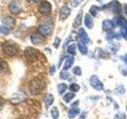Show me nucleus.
Segmentation results:
<instances>
[{
    "instance_id": "18",
    "label": "nucleus",
    "mask_w": 127,
    "mask_h": 119,
    "mask_svg": "<svg viewBox=\"0 0 127 119\" xmlns=\"http://www.w3.org/2000/svg\"><path fill=\"white\" fill-rule=\"evenodd\" d=\"M77 47H78L79 52H80L82 55H86V54H87V48H86V46H85V44H84L83 42H78Z\"/></svg>"
},
{
    "instance_id": "30",
    "label": "nucleus",
    "mask_w": 127,
    "mask_h": 119,
    "mask_svg": "<svg viewBox=\"0 0 127 119\" xmlns=\"http://www.w3.org/2000/svg\"><path fill=\"white\" fill-rule=\"evenodd\" d=\"M72 71H73V73H74L75 75H81V69H80L79 66H75V67H73Z\"/></svg>"
},
{
    "instance_id": "16",
    "label": "nucleus",
    "mask_w": 127,
    "mask_h": 119,
    "mask_svg": "<svg viewBox=\"0 0 127 119\" xmlns=\"http://www.w3.org/2000/svg\"><path fill=\"white\" fill-rule=\"evenodd\" d=\"M44 100H45V103H46V107L49 108V107L53 104V102H54V96L49 93V94H47V95L45 96Z\"/></svg>"
},
{
    "instance_id": "12",
    "label": "nucleus",
    "mask_w": 127,
    "mask_h": 119,
    "mask_svg": "<svg viewBox=\"0 0 127 119\" xmlns=\"http://www.w3.org/2000/svg\"><path fill=\"white\" fill-rule=\"evenodd\" d=\"M113 27H114V24H113V22L110 21V20H104V21L102 22V29H103L104 31L109 32V31H111V30L113 29Z\"/></svg>"
},
{
    "instance_id": "42",
    "label": "nucleus",
    "mask_w": 127,
    "mask_h": 119,
    "mask_svg": "<svg viewBox=\"0 0 127 119\" xmlns=\"http://www.w3.org/2000/svg\"><path fill=\"white\" fill-rule=\"evenodd\" d=\"M126 109H127V107H126Z\"/></svg>"
},
{
    "instance_id": "29",
    "label": "nucleus",
    "mask_w": 127,
    "mask_h": 119,
    "mask_svg": "<svg viewBox=\"0 0 127 119\" xmlns=\"http://www.w3.org/2000/svg\"><path fill=\"white\" fill-rule=\"evenodd\" d=\"M0 32L4 35H8L9 34V29L3 25V26H0Z\"/></svg>"
},
{
    "instance_id": "11",
    "label": "nucleus",
    "mask_w": 127,
    "mask_h": 119,
    "mask_svg": "<svg viewBox=\"0 0 127 119\" xmlns=\"http://www.w3.org/2000/svg\"><path fill=\"white\" fill-rule=\"evenodd\" d=\"M70 14V9L67 6H64L61 11H60V18L62 20H64L65 18H67V16Z\"/></svg>"
},
{
    "instance_id": "24",
    "label": "nucleus",
    "mask_w": 127,
    "mask_h": 119,
    "mask_svg": "<svg viewBox=\"0 0 127 119\" xmlns=\"http://www.w3.org/2000/svg\"><path fill=\"white\" fill-rule=\"evenodd\" d=\"M98 11H99V8H98L97 6H91L90 9H89V13H90L92 16H96L97 13H98Z\"/></svg>"
},
{
    "instance_id": "23",
    "label": "nucleus",
    "mask_w": 127,
    "mask_h": 119,
    "mask_svg": "<svg viewBox=\"0 0 127 119\" xmlns=\"http://www.w3.org/2000/svg\"><path fill=\"white\" fill-rule=\"evenodd\" d=\"M73 97H74V94H73L72 92H69V93H66L65 95H64V100L65 102H67V103H68V102H69Z\"/></svg>"
},
{
    "instance_id": "14",
    "label": "nucleus",
    "mask_w": 127,
    "mask_h": 119,
    "mask_svg": "<svg viewBox=\"0 0 127 119\" xmlns=\"http://www.w3.org/2000/svg\"><path fill=\"white\" fill-rule=\"evenodd\" d=\"M3 24L5 27H7L8 29L9 28H13L14 25H15V20L11 17H6L4 20H3Z\"/></svg>"
},
{
    "instance_id": "4",
    "label": "nucleus",
    "mask_w": 127,
    "mask_h": 119,
    "mask_svg": "<svg viewBox=\"0 0 127 119\" xmlns=\"http://www.w3.org/2000/svg\"><path fill=\"white\" fill-rule=\"evenodd\" d=\"M89 82H90L91 86H92L94 89H96V90H103V84H102V82L98 79V77H97L96 75H92V76L90 77V79H89Z\"/></svg>"
},
{
    "instance_id": "7",
    "label": "nucleus",
    "mask_w": 127,
    "mask_h": 119,
    "mask_svg": "<svg viewBox=\"0 0 127 119\" xmlns=\"http://www.w3.org/2000/svg\"><path fill=\"white\" fill-rule=\"evenodd\" d=\"M37 55H38V53L34 48H30L29 47V48H27L25 50V57L29 60H34L37 58Z\"/></svg>"
},
{
    "instance_id": "5",
    "label": "nucleus",
    "mask_w": 127,
    "mask_h": 119,
    "mask_svg": "<svg viewBox=\"0 0 127 119\" xmlns=\"http://www.w3.org/2000/svg\"><path fill=\"white\" fill-rule=\"evenodd\" d=\"M9 11L12 13V14H19L21 12V6L19 4L18 1H12L10 4H9Z\"/></svg>"
},
{
    "instance_id": "27",
    "label": "nucleus",
    "mask_w": 127,
    "mask_h": 119,
    "mask_svg": "<svg viewBox=\"0 0 127 119\" xmlns=\"http://www.w3.org/2000/svg\"><path fill=\"white\" fill-rule=\"evenodd\" d=\"M7 68H8V67H7L6 62H5L4 60H0V72H2V71H6Z\"/></svg>"
},
{
    "instance_id": "19",
    "label": "nucleus",
    "mask_w": 127,
    "mask_h": 119,
    "mask_svg": "<svg viewBox=\"0 0 127 119\" xmlns=\"http://www.w3.org/2000/svg\"><path fill=\"white\" fill-rule=\"evenodd\" d=\"M72 63H73V58H72V57H70V58L66 59V60H65V61H64V70L68 69L69 67H71Z\"/></svg>"
},
{
    "instance_id": "2",
    "label": "nucleus",
    "mask_w": 127,
    "mask_h": 119,
    "mask_svg": "<svg viewBox=\"0 0 127 119\" xmlns=\"http://www.w3.org/2000/svg\"><path fill=\"white\" fill-rule=\"evenodd\" d=\"M39 11H40L43 15L47 16V15H49V14L51 13V11H52V6H51V4H50L48 1H42L41 4L39 5Z\"/></svg>"
},
{
    "instance_id": "35",
    "label": "nucleus",
    "mask_w": 127,
    "mask_h": 119,
    "mask_svg": "<svg viewBox=\"0 0 127 119\" xmlns=\"http://www.w3.org/2000/svg\"><path fill=\"white\" fill-rule=\"evenodd\" d=\"M119 68H120V70H121V73H122L123 75H127V69H123V68H121V66H120Z\"/></svg>"
},
{
    "instance_id": "41",
    "label": "nucleus",
    "mask_w": 127,
    "mask_h": 119,
    "mask_svg": "<svg viewBox=\"0 0 127 119\" xmlns=\"http://www.w3.org/2000/svg\"><path fill=\"white\" fill-rule=\"evenodd\" d=\"M97 1H102V0H97Z\"/></svg>"
},
{
    "instance_id": "31",
    "label": "nucleus",
    "mask_w": 127,
    "mask_h": 119,
    "mask_svg": "<svg viewBox=\"0 0 127 119\" xmlns=\"http://www.w3.org/2000/svg\"><path fill=\"white\" fill-rule=\"evenodd\" d=\"M121 34H122V36L127 40V27L121 29Z\"/></svg>"
},
{
    "instance_id": "8",
    "label": "nucleus",
    "mask_w": 127,
    "mask_h": 119,
    "mask_svg": "<svg viewBox=\"0 0 127 119\" xmlns=\"http://www.w3.org/2000/svg\"><path fill=\"white\" fill-rule=\"evenodd\" d=\"M43 41H44V36L41 35L39 32H38V33H34V34H32V36H31V42H32L34 45L42 44Z\"/></svg>"
},
{
    "instance_id": "26",
    "label": "nucleus",
    "mask_w": 127,
    "mask_h": 119,
    "mask_svg": "<svg viewBox=\"0 0 127 119\" xmlns=\"http://www.w3.org/2000/svg\"><path fill=\"white\" fill-rule=\"evenodd\" d=\"M69 90L70 91H72V92H76V91H78L79 90V85L78 84H76V83H72V84H70L69 85Z\"/></svg>"
},
{
    "instance_id": "33",
    "label": "nucleus",
    "mask_w": 127,
    "mask_h": 119,
    "mask_svg": "<svg viewBox=\"0 0 127 119\" xmlns=\"http://www.w3.org/2000/svg\"><path fill=\"white\" fill-rule=\"evenodd\" d=\"M114 119H125V115L123 114V113H120V114H117L115 117H114Z\"/></svg>"
},
{
    "instance_id": "40",
    "label": "nucleus",
    "mask_w": 127,
    "mask_h": 119,
    "mask_svg": "<svg viewBox=\"0 0 127 119\" xmlns=\"http://www.w3.org/2000/svg\"><path fill=\"white\" fill-rule=\"evenodd\" d=\"M124 10H125V13H126V15H127V5H125V8H124Z\"/></svg>"
},
{
    "instance_id": "38",
    "label": "nucleus",
    "mask_w": 127,
    "mask_h": 119,
    "mask_svg": "<svg viewBox=\"0 0 127 119\" xmlns=\"http://www.w3.org/2000/svg\"><path fill=\"white\" fill-rule=\"evenodd\" d=\"M50 72H51L52 74L55 72V66H52V67H51V71H50Z\"/></svg>"
},
{
    "instance_id": "36",
    "label": "nucleus",
    "mask_w": 127,
    "mask_h": 119,
    "mask_svg": "<svg viewBox=\"0 0 127 119\" xmlns=\"http://www.w3.org/2000/svg\"><path fill=\"white\" fill-rule=\"evenodd\" d=\"M122 60H123V61L127 64V54H126V55H124V56L122 57Z\"/></svg>"
},
{
    "instance_id": "15",
    "label": "nucleus",
    "mask_w": 127,
    "mask_h": 119,
    "mask_svg": "<svg viewBox=\"0 0 127 119\" xmlns=\"http://www.w3.org/2000/svg\"><path fill=\"white\" fill-rule=\"evenodd\" d=\"M84 24H85V26H86L88 29H91V28H92V26H93V21H92V18H91V16H90L89 14H86V15L84 16Z\"/></svg>"
},
{
    "instance_id": "1",
    "label": "nucleus",
    "mask_w": 127,
    "mask_h": 119,
    "mask_svg": "<svg viewBox=\"0 0 127 119\" xmlns=\"http://www.w3.org/2000/svg\"><path fill=\"white\" fill-rule=\"evenodd\" d=\"M45 87V81L41 78H35L32 80L31 84H30V90L32 92V94L36 95L38 93H40Z\"/></svg>"
},
{
    "instance_id": "17",
    "label": "nucleus",
    "mask_w": 127,
    "mask_h": 119,
    "mask_svg": "<svg viewBox=\"0 0 127 119\" xmlns=\"http://www.w3.org/2000/svg\"><path fill=\"white\" fill-rule=\"evenodd\" d=\"M79 112H80V110H79L77 107H71L70 110L68 111V117H69V118H73V117H75L76 115H78Z\"/></svg>"
},
{
    "instance_id": "34",
    "label": "nucleus",
    "mask_w": 127,
    "mask_h": 119,
    "mask_svg": "<svg viewBox=\"0 0 127 119\" xmlns=\"http://www.w3.org/2000/svg\"><path fill=\"white\" fill-rule=\"evenodd\" d=\"M60 39L59 38H56L55 39V43H54V46H55V48H58L59 47V44H60Z\"/></svg>"
},
{
    "instance_id": "32",
    "label": "nucleus",
    "mask_w": 127,
    "mask_h": 119,
    "mask_svg": "<svg viewBox=\"0 0 127 119\" xmlns=\"http://www.w3.org/2000/svg\"><path fill=\"white\" fill-rule=\"evenodd\" d=\"M82 1L83 0H72V6H74V7L75 6H78Z\"/></svg>"
},
{
    "instance_id": "25",
    "label": "nucleus",
    "mask_w": 127,
    "mask_h": 119,
    "mask_svg": "<svg viewBox=\"0 0 127 119\" xmlns=\"http://www.w3.org/2000/svg\"><path fill=\"white\" fill-rule=\"evenodd\" d=\"M51 114H52V116H53V119H58V117H59L58 108H57V107H53L52 110H51Z\"/></svg>"
},
{
    "instance_id": "37",
    "label": "nucleus",
    "mask_w": 127,
    "mask_h": 119,
    "mask_svg": "<svg viewBox=\"0 0 127 119\" xmlns=\"http://www.w3.org/2000/svg\"><path fill=\"white\" fill-rule=\"evenodd\" d=\"M3 105H4V100H3V98L0 97V109H2Z\"/></svg>"
},
{
    "instance_id": "22",
    "label": "nucleus",
    "mask_w": 127,
    "mask_h": 119,
    "mask_svg": "<svg viewBox=\"0 0 127 119\" xmlns=\"http://www.w3.org/2000/svg\"><path fill=\"white\" fill-rule=\"evenodd\" d=\"M75 49H76V46L74 45V44H71V45H69L68 47H67V49H66V51H67V53L68 54H70V55H75Z\"/></svg>"
},
{
    "instance_id": "21",
    "label": "nucleus",
    "mask_w": 127,
    "mask_h": 119,
    "mask_svg": "<svg viewBox=\"0 0 127 119\" xmlns=\"http://www.w3.org/2000/svg\"><path fill=\"white\" fill-rule=\"evenodd\" d=\"M66 88H67V85L65 83H60L58 85V91H59L60 94H63L66 90Z\"/></svg>"
},
{
    "instance_id": "28",
    "label": "nucleus",
    "mask_w": 127,
    "mask_h": 119,
    "mask_svg": "<svg viewBox=\"0 0 127 119\" xmlns=\"http://www.w3.org/2000/svg\"><path fill=\"white\" fill-rule=\"evenodd\" d=\"M68 76H69L68 72H67V71H65L64 69V70H62V71H61V73H60V77H61L62 79H66V78H68Z\"/></svg>"
},
{
    "instance_id": "13",
    "label": "nucleus",
    "mask_w": 127,
    "mask_h": 119,
    "mask_svg": "<svg viewBox=\"0 0 127 119\" xmlns=\"http://www.w3.org/2000/svg\"><path fill=\"white\" fill-rule=\"evenodd\" d=\"M78 36H79L81 42H83L84 44H87V43L89 42V38H88L86 32L84 31V29H82V28L79 29V31H78Z\"/></svg>"
},
{
    "instance_id": "6",
    "label": "nucleus",
    "mask_w": 127,
    "mask_h": 119,
    "mask_svg": "<svg viewBox=\"0 0 127 119\" xmlns=\"http://www.w3.org/2000/svg\"><path fill=\"white\" fill-rule=\"evenodd\" d=\"M38 32L41 35H43L44 37H46V36H48V35L51 34V32H52V26L51 25H48V24H43V25H41L39 27Z\"/></svg>"
},
{
    "instance_id": "10",
    "label": "nucleus",
    "mask_w": 127,
    "mask_h": 119,
    "mask_svg": "<svg viewBox=\"0 0 127 119\" xmlns=\"http://www.w3.org/2000/svg\"><path fill=\"white\" fill-rule=\"evenodd\" d=\"M114 25L117 27H121V28H126L127 27V21L123 18V17H117L114 20Z\"/></svg>"
},
{
    "instance_id": "39",
    "label": "nucleus",
    "mask_w": 127,
    "mask_h": 119,
    "mask_svg": "<svg viewBox=\"0 0 127 119\" xmlns=\"http://www.w3.org/2000/svg\"><path fill=\"white\" fill-rule=\"evenodd\" d=\"M27 1H28L29 3H36L38 0H27Z\"/></svg>"
},
{
    "instance_id": "3",
    "label": "nucleus",
    "mask_w": 127,
    "mask_h": 119,
    "mask_svg": "<svg viewBox=\"0 0 127 119\" xmlns=\"http://www.w3.org/2000/svg\"><path fill=\"white\" fill-rule=\"evenodd\" d=\"M2 48H3V52H4L6 55H8V56H14V55L17 53L16 47H15L14 45L10 44V43H5Z\"/></svg>"
},
{
    "instance_id": "20",
    "label": "nucleus",
    "mask_w": 127,
    "mask_h": 119,
    "mask_svg": "<svg viewBox=\"0 0 127 119\" xmlns=\"http://www.w3.org/2000/svg\"><path fill=\"white\" fill-rule=\"evenodd\" d=\"M81 18H82V12L80 11L78 14H77V16H76V18H75V20H74V23H73V27H78L80 24H81Z\"/></svg>"
},
{
    "instance_id": "9",
    "label": "nucleus",
    "mask_w": 127,
    "mask_h": 119,
    "mask_svg": "<svg viewBox=\"0 0 127 119\" xmlns=\"http://www.w3.org/2000/svg\"><path fill=\"white\" fill-rule=\"evenodd\" d=\"M107 7H109L113 13H117V14H119L120 11H121L120 4H119V2H117V1H112L109 5H107Z\"/></svg>"
}]
</instances>
